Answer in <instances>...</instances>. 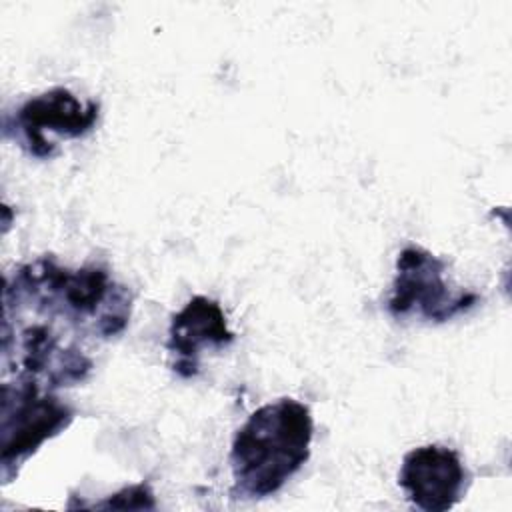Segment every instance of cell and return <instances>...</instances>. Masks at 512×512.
Returning <instances> with one entry per match:
<instances>
[{"label":"cell","mask_w":512,"mask_h":512,"mask_svg":"<svg viewBox=\"0 0 512 512\" xmlns=\"http://www.w3.org/2000/svg\"><path fill=\"white\" fill-rule=\"evenodd\" d=\"M446 260L426 248L406 246L396 260V274L386 310L396 320L442 324L480 304V294L454 288L446 280Z\"/></svg>","instance_id":"cell-5"},{"label":"cell","mask_w":512,"mask_h":512,"mask_svg":"<svg viewBox=\"0 0 512 512\" xmlns=\"http://www.w3.org/2000/svg\"><path fill=\"white\" fill-rule=\"evenodd\" d=\"M90 508H118V510H154L156 508V500H154V492L146 482H138V484H130L124 486L122 490L110 494L108 498L94 502Z\"/></svg>","instance_id":"cell-9"},{"label":"cell","mask_w":512,"mask_h":512,"mask_svg":"<svg viewBox=\"0 0 512 512\" xmlns=\"http://www.w3.org/2000/svg\"><path fill=\"white\" fill-rule=\"evenodd\" d=\"M234 340L236 334L228 328L220 302L202 294L192 296L168 326L166 348L172 358V370L180 378H194L200 370L202 350H222Z\"/></svg>","instance_id":"cell-8"},{"label":"cell","mask_w":512,"mask_h":512,"mask_svg":"<svg viewBox=\"0 0 512 512\" xmlns=\"http://www.w3.org/2000/svg\"><path fill=\"white\" fill-rule=\"evenodd\" d=\"M2 374L56 390L84 382L94 360L76 336L48 320L4 312L2 318Z\"/></svg>","instance_id":"cell-3"},{"label":"cell","mask_w":512,"mask_h":512,"mask_svg":"<svg viewBox=\"0 0 512 512\" xmlns=\"http://www.w3.org/2000/svg\"><path fill=\"white\" fill-rule=\"evenodd\" d=\"M100 104L82 102L64 86L50 88L24 100L12 114L2 118V132L34 158L46 160L56 154V138H82L98 122Z\"/></svg>","instance_id":"cell-6"},{"label":"cell","mask_w":512,"mask_h":512,"mask_svg":"<svg viewBox=\"0 0 512 512\" xmlns=\"http://www.w3.org/2000/svg\"><path fill=\"white\" fill-rule=\"evenodd\" d=\"M0 392V476L10 482L46 440L70 426L74 410L54 390L26 380L4 378Z\"/></svg>","instance_id":"cell-4"},{"label":"cell","mask_w":512,"mask_h":512,"mask_svg":"<svg viewBox=\"0 0 512 512\" xmlns=\"http://www.w3.org/2000/svg\"><path fill=\"white\" fill-rule=\"evenodd\" d=\"M398 484L418 510L446 512L466 494L470 472L456 450L426 444L404 454Z\"/></svg>","instance_id":"cell-7"},{"label":"cell","mask_w":512,"mask_h":512,"mask_svg":"<svg viewBox=\"0 0 512 512\" xmlns=\"http://www.w3.org/2000/svg\"><path fill=\"white\" fill-rule=\"evenodd\" d=\"M2 304L8 312L38 316L74 336L96 340L122 334L132 316L130 290L106 268H68L50 254L6 274Z\"/></svg>","instance_id":"cell-1"},{"label":"cell","mask_w":512,"mask_h":512,"mask_svg":"<svg viewBox=\"0 0 512 512\" xmlns=\"http://www.w3.org/2000/svg\"><path fill=\"white\" fill-rule=\"evenodd\" d=\"M312 438L314 418L304 402L284 396L256 408L232 440V498L276 494L308 462Z\"/></svg>","instance_id":"cell-2"}]
</instances>
